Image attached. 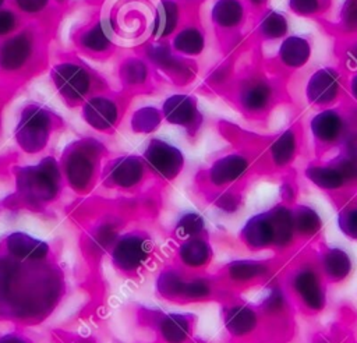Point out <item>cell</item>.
<instances>
[{"mask_svg": "<svg viewBox=\"0 0 357 343\" xmlns=\"http://www.w3.org/2000/svg\"><path fill=\"white\" fill-rule=\"evenodd\" d=\"M211 255H212L211 247L202 238H195V237L187 238V241H184L178 248V257L181 262L191 268H198L208 264V261L211 259Z\"/></svg>", "mask_w": 357, "mask_h": 343, "instance_id": "10", "label": "cell"}, {"mask_svg": "<svg viewBox=\"0 0 357 343\" xmlns=\"http://www.w3.org/2000/svg\"><path fill=\"white\" fill-rule=\"evenodd\" d=\"M343 21L349 28L357 26V0H347L343 8Z\"/></svg>", "mask_w": 357, "mask_h": 343, "instance_id": "31", "label": "cell"}, {"mask_svg": "<svg viewBox=\"0 0 357 343\" xmlns=\"http://www.w3.org/2000/svg\"><path fill=\"white\" fill-rule=\"evenodd\" d=\"M268 212L272 219L273 230H275L273 245L286 247L291 241L294 234L291 212L284 206H275Z\"/></svg>", "mask_w": 357, "mask_h": 343, "instance_id": "12", "label": "cell"}, {"mask_svg": "<svg viewBox=\"0 0 357 343\" xmlns=\"http://www.w3.org/2000/svg\"><path fill=\"white\" fill-rule=\"evenodd\" d=\"M163 113L170 123L185 127L194 125L195 121L199 119L195 100L185 95L170 96L165 102Z\"/></svg>", "mask_w": 357, "mask_h": 343, "instance_id": "6", "label": "cell"}, {"mask_svg": "<svg viewBox=\"0 0 357 343\" xmlns=\"http://www.w3.org/2000/svg\"><path fill=\"white\" fill-rule=\"evenodd\" d=\"M307 177L321 188L333 190L343 185L346 181L342 170L337 165L335 166H312L305 172Z\"/></svg>", "mask_w": 357, "mask_h": 343, "instance_id": "14", "label": "cell"}, {"mask_svg": "<svg viewBox=\"0 0 357 343\" xmlns=\"http://www.w3.org/2000/svg\"><path fill=\"white\" fill-rule=\"evenodd\" d=\"M261 29L264 35L268 38H280L287 31V21L282 14L271 11L262 20Z\"/></svg>", "mask_w": 357, "mask_h": 343, "instance_id": "26", "label": "cell"}, {"mask_svg": "<svg viewBox=\"0 0 357 343\" xmlns=\"http://www.w3.org/2000/svg\"><path fill=\"white\" fill-rule=\"evenodd\" d=\"M347 152L349 158L357 160V134L350 137V139L347 141Z\"/></svg>", "mask_w": 357, "mask_h": 343, "instance_id": "34", "label": "cell"}, {"mask_svg": "<svg viewBox=\"0 0 357 343\" xmlns=\"http://www.w3.org/2000/svg\"><path fill=\"white\" fill-rule=\"evenodd\" d=\"M310 57V45L300 36L287 38L280 47V59L291 67L303 66Z\"/></svg>", "mask_w": 357, "mask_h": 343, "instance_id": "13", "label": "cell"}, {"mask_svg": "<svg viewBox=\"0 0 357 343\" xmlns=\"http://www.w3.org/2000/svg\"><path fill=\"white\" fill-rule=\"evenodd\" d=\"M204 229V220L198 213L188 212L180 218L176 226V233L180 237L191 238L195 237L198 233H201Z\"/></svg>", "mask_w": 357, "mask_h": 343, "instance_id": "25", "label": "cell"}, {"mask_svg": "<svg viewBox=\"0 0 357 343\" xmlns=\"http://www.w3.org/2000/svg\"><path fill=\"white\" fill-rule=\"evenodd\" d=\"M138 116H139L138 128H141L142 131H151L159 124V113L155 109H145L141 113H138Z\"/></svg>", "mask_w": 357, "mask_h": 343, "instance_id": "29", "label": "cell"}, {"mask_svg": "<svg viewBox=\"0 0 357 343\" xmlns=\"http://www.w3.org/2000/svg\"><path fill=\"white\" fill-rule=\"evenodd\" d=\"M190 317L184 314H167L160 321V333L167 343H183L190 333Z\"/></svg>", "mask_w": 357, "mask_h": 343, "instance_id": "11", "label": "cell"}, {"mask_svg": "<svg viewBox=\"0 0 357 343\" xmlns=\"http://www.w3.org/2000/svg\"><path fill=\"white\" fill-rule=\"evenodd\" d=\"M177 24V6L170 0H163L159 4L156 18V33L159 36L169 35Z\"/></svg>", "mask_w": 357, "mask_h": 343, "instance_id": "19", "label": "cell"}, {"mask_svg": "<svg viewBox=\"0 0 357 343\" xmlns=\"http://www.w3.org/2000/svg\"><path fill=\"white\" fill-rule=\"evenodd\" d=\"M225 325L231 335L244 336L255 328L257 315L247 305H234L227 310L225 315Z\"/></svg>", "mask_w": 357, "mask_h": 343, "instance_id": "9", "label": "cell"}, {"mask_svg": "<svg viewBox=\"0 0 357 343\" xmlns=\"http://www.w3.org/2000/svg\"><path fill=\"white\" fill-rule=\"evenodd\" d=\"M184 282L181 276L174 270H165L158 279V289L166 297L181 296Z\"/></svg>", "mask_w": 357, "mask_h": 343, "instance_id": "24", "label": "cell"}, {"mask_svg": "<svg viewBox=\"0 0 357 343\" xmlns=\"http://www.w3.org/2000/svg\"><path fill=\"white\" fill-rule=\"evenodd\" d=\"M247 160L240 155H229L213 163L209 172L211 181L216 185H223L238 178L247 169Z\"/></svg>", "mask_w": 357, "mask_h": 343, "instance_id": "7", "label": "cell"}, {"mask_svg": "<svg viewBox=\"0 0 357 343\" xmlns=\"http://www.w3.org/2000/svg\"><path fill=\"white\" fill-rule=\"evenodd\" d=\"M311 128L318 139L324 142H332L342 135L344 130V123L336 112L325 110L314 117Z\"/></svg>", "mask_w": 357, "mask_h": 343, "instance_id": "8", "label": "cell"}, {"mask_svg": "<svg viewBox=\"0 0 357 343\" xmlns=\"http://www.w3.org/2000/svg\"><path fill=\"white\" fill-rule=\"evenodd\" d=\"M337 74L332 68L318 70L307 85V98L312 103H328L337 93Z\"/></svg>", "mask_w": 357, "mask_h": 343, "instance_id": "5", "label": "cell"}, {"mask_svg": "<svg viewBox=\"0 0 357 343\" xmlns=\"http://www.w3.org/2000/svg\"><path fill=\"white\" fill-rule=\"evenodd\" d=\"M0 343H25L24 340H21V339H14V337H4V339H1V342Z\"/></svg>", "mask_w": 357, "mask_h": 343, "instance_id": "35", "label": "cell"}, {"mask_svg": "<svg viewBox=\"0 0 357 343\" xmlns=\"http://www.w3.org/2000/svg\"><path fill=\"white\" fill-rule=\"evenodd\" d=\"M219 206H222L226 211H234L237 208V198H234L231 194H225L219 199Z\"/></svg>", "mask_w": 357, "mask_h": 343, "instance_id": "33", "label": "cell"}, {"mask_svg": "<svg viewBox=\"0 0 357 343\" xmlns=\"http://www.w3.org/2000/svg\"><path fill=\"white\" fill-rule=\"evenodd\" d=\"M209 284L202 279H194L191 282H184L181 296L191 300L204 298L209 294Z\"/></svg>", "mask_w": 357, "mask_h": 343, "instance_id": "28", "label": "cell"}, {"mask_svg": "<svg viewBox=\"0 0 357 343\" xmlns=\"http://www.w3.org/2000/svg\"><path fill=\"white\" fill-rule=\"evenodd\" d=\"M174 47L185 54H198L204 47V36L198 29L187 28L176 36Z\"/></svg>", "mask_w": 357, "mask_h": 343, "instance_id": "20", "label": "cell"}, {"mask_svg": "<svg viewBox=\"0 0 357 343\" xmlns=\"http://www.w3.org/2000/svg\"><path fill=\"white\" fill-rule=\"evenodd\" d=\"M252 1H254V3H257V4H258V3H262V1H264V0H252Z\"/></svg>", "mask_w": 357, "mask_h": 343, "instance_id": "38", "label": "cell"}, {"mask_svg": "<svg viewBox=\"0 0 357 343\" xmlns=\"http://www.w3.org/2000/svg\"><path fill=\"white\" fill-rule=\"evenodd\" d=\"M350 57H351V60L357 64V46L350 50Z\"/></svg>", "mask_w": 357, "mask_h": 343, "instance_id": "37", "label": "cell"}, {"mask_svg": "<svg viewBox=\"0 0 357 343\" xmlns=\"http://www.w3.org/2000/svg\"><path fill=\"white\" fill-rule=\"evenodd\" d=\"M241 99L244 106L248 109H262L269 99V88L261 82L251 84L244 89Z\"/></svg>", "mask_w": 357, "mask_h": 343, "instance_id": "22", "label": "cell"}, {"mask_svg": "<svg viewBox=\"0 0 357 343\" xmlns=\"http://www.w3.org/2000/svg\"><path fill=\"white\" fill-rule=\"evenodd\" d=\"M293 287L305 305L312 310H321L325 304V296L319 276L310 268L300 269L293 277Z\"/></svg>", "mask_w": 357, "mask_h": 343, "instance_id": "4", "label": "cell"}, {"mask_svg": "<svg viewBox=\"0 0 357 343\" xmlns=\"http://www.w3.org/2000/svg\"><path fill=\"white\" fill-rule=\"evenodd\" d=\"M145 158L149 166L165 178L176 177L184 162L183 155L177 148L160 139H153L149 144Z\"/></svg>", "mask_w": 357, "mask_h": 343, "instance_id": "2", "label": "cell"}, {"mask_svg": "<svg viewBox=\"0 0 357 343\" xmlns=\"http://www.w3.org/2000/svg\"><path fill=\"white\" fill-rule=\"evenodd\" d=\"M283 301H284V300H283L282 293L278 291V290H275V291H272L271 296L266 298V301H265V308H266L268 311H276V310H279V308L283 307Z\"/></svg>", "mask_w": 357, "mask_h": 343, "instance_id": "32", "label": "cell"}, {"mask_svg": "<svg viewBox=\"0 0 357 343\" xmlns=\"http://www.w3.org/2000/svg\"><path fill=\"white\" fill-rule=\"evenodd\" d=\"M212 17L222 26H233L240 22L243 7L237 0H218L212 10Z\"/></svg>", "mask_w": 357, "mask_h": 343, "instance_id": "17", "label": "cell"}, {"mask_svg": "<svg viewBox=\"0 0 357 343\" xmlns=\"http://www.w3.org/2000/svg\"><path fill=\"white\" fill-rule=\"evenodd\" d=\"M151 241L139 234H126L113 250V262L121 270L139 268L151 252Z\"/></svg>", "mask_w": 357, "mask_h": 343, "instance_id": "1", "label": "cell"}, {"mask_svg": "<svg viewBox=\"0 0 357 343\" xmlns=\"http://www.w3.org/2000/svg\"><path fill=\"white\" fill-rule=\"evenodd\" d=\"M291 220L294 231L305 236L315 234L321 227L319 215L308 206H297L291 212Z\"/></svg>", "mask_w": 357, "mask_h": 343, "instance_id": "16", "label": "cell"}, {"mask_svg": "<svg viewBox=\"0 0 357 343\" xmlns=\"http://www.w3.org/2000/svg\"><path fill=\"white\" fill-rule=\"evenodd\" d=\"M324 270L328 277L332 280H342L344 279L350 269H351V261L349 255L339 248H332L329 250L322 259Z\"/></svg>", "mask_w": 357, "mask_h": 343, "instance_id": "15", "label": "cell"}, {"mask_svg": "<svg viewBox=\"0 0 357 343\" xmlns=\"http://www.w3.org/2000/svg\"><path fill=\"white\" fill-rule=\"evenodd\" d=\"M266 266L255 261H236L229 266V273L234 280H250L266 272Z\"/></svg>", "mask_w": 357, "mask_h": 343, "instance_id": "21", "label": "cell"}, {"mask_svg": "<svg viewBox=\"0 0 357 343\" xmlns=\"http://www.w3.org/2000/svg\"><path fill=\"white\" fill-rule=\"evenodd\" d=\"M351 92H353V95L357 98V75L353 78V81H351Z\"/></svg>", "mask_w": 357, "mask_h": 343, "instance_id": "36", "label": "cell"}, {"mask_svg": "<svg viewBox=\"0 0 357 343\" xmlns=\"http://www.w3.org/2000/svg\"><path fill=\"white\" fill-rule=\"evenodd\" d=\"M241 237L245 244L254 250L273 245L275 230L269 212H264L251 218L243 227Z\"/></svg>", "mask_w": 357, "mask_h": 343, "instance_id": "3", "label": "cell"}, {"mask_svg": "<svg viewBox=\"0 0 357 343\" xmlns=\"http://www.w3.org/2000/svg\"><path fill=\"white\" fill-rule=\"evenodd\" d=\"M290 7L293 11L307 15L318 8V0H290Z\"/></svg>", "mask_w": 357, "mask_h": 343, "instance_id": "30", "label": "cell"}, {"mask_svg": "<svg viewBox=\"0 0 357 343\" xmlns=\"http://www.w3.org/2000/svg\"><path fill=\"white\" fill-rule=\"evenodd\" d=\"M296 152V138L294 134L289 130L284 131L271 146V153L276 165H287Z\"/></svg>", "mask_w": 357, "mask_h": 343, "instance_id": "18", "label": "cell"}, {"mask_svg": "<svg viewBox=\"0 0 357 343\" xmlns=\"http://www.w3.org/2000/svg\"><path fill=\"white\" fill-rule=\"evenodd\" d=\"M339 227L346 236L357 238V206L347 208L339 213Z\"/></svg>", "mask_w": 357, "mask_h": 343, "instance_id": "27", "label": "cell"}, {"mask_svg": "<svg viewBox=\"0 0 357 343\" xmlns=\"http://www.w3.org/2000/svg\"><path fill=\"white\" fill-rule=\"evenodd\" d=\"M142 176V166L137 159H124L116 170V180L121 185H132Z\"/></svg>", "mask_w": 357, "mask_h": 343, "instance_id": "23", "label": "cell"}]
</instances>
